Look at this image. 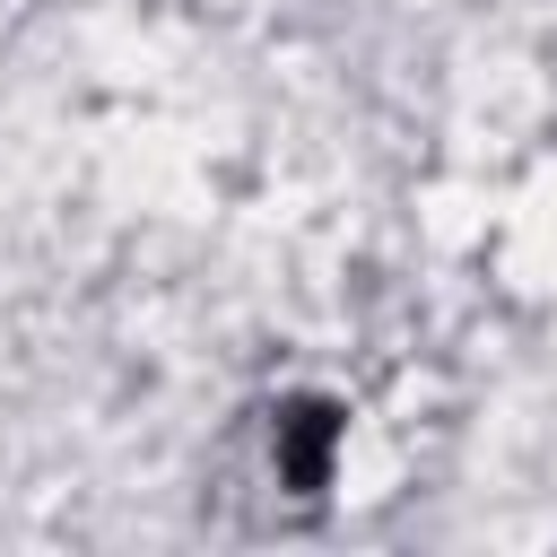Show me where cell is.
I'll use <instances>...</instances> for the list:
<instances>
[{
  "label": "cell",
  "instance_id": "6da1fadb",
  "mask_svg": "<svg viewBox=\"0 0 557 557\" xmlns=\"http://www.w3.org/2000/svg\"><path fill=\"white\" fill-rule=\"evenodd\" d=\"M339 400H287L278 426H270V453H278V479L296 496H322L331 487V453H339Z\"/></svg>",
  "mask_w": 557,
  "mask_h": 557
}]
</instances>
